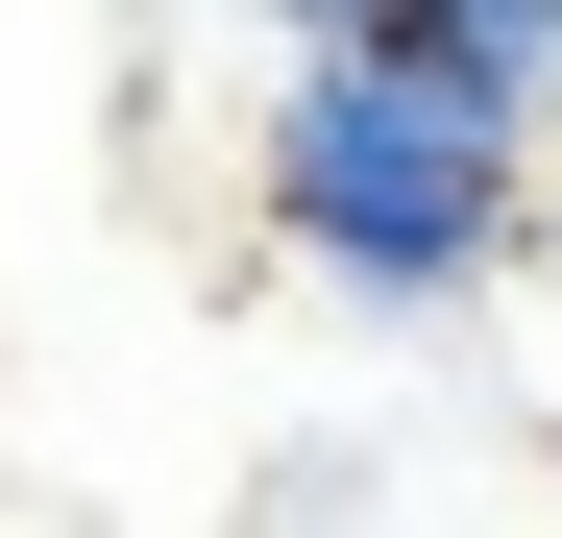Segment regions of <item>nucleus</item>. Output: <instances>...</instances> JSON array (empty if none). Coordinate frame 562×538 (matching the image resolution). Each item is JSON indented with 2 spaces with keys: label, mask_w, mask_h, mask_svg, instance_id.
Masks as SVG:
<instances>
[{
  "label": "nucleus",
  "mask_w": 562,
  "mask_h": 538,
  "mask_svg": "<svg viewBox=\"0 0 562 538\" xmlns=\"http://www.w3.org/2000/svg\"><path fill=\"white\" fill-rule=\"evenodd\" d=\"M245 197H269V245H294L318 294L464 318V294H514V269L562 245V147H538L514 99H464V74L392 25V49H269Z\"/></svg>",
  "instance_id": "nucleus-1"
},
{
  "label": "nucleus",
  "mask_w": 562,
  "mask_h": 538,
  "mask_svg": "<svg viewBox=\"0 0 562 538\" xmlns=\"http://www.w3.org/2000/svg\"><path fill=\"white\" fill-rule=\"evenodd\" d=\"M416 49L464 74V99H514V123L562 147V0H416Z\"/></svg>",
  "instance_id": "nucleus-2"
},
{
  "label": "nucleus",
  "mask_w": 562,
  "mask_h": 538,
  "mask_svg": "<svg viewBox=\"0 0 562 538\" xmlns=\"http://www.w3.org/2000/svg\"><path fill=\"white\" fill-rule=\"evenodd\" d=\"M245 25H269V49H392L416 0H245Z\"/></svg>",
  "instance_id": "nucleus-3"
},
{
  "label": "nucleus",
  "mask_w": 562,
  "mask_h": 538,
  "mask_svg": "<svg viewBox=\"0 0 562 538\" xmlns=\"http://www.w3.org/2000/svg\"><path fill=\"white\" fill-rule=\"evenodd\" d=\"M538 269H562V245H538Z\"/></svg>",
  "instance_id": "nucleus-4"
}]
</instances>
